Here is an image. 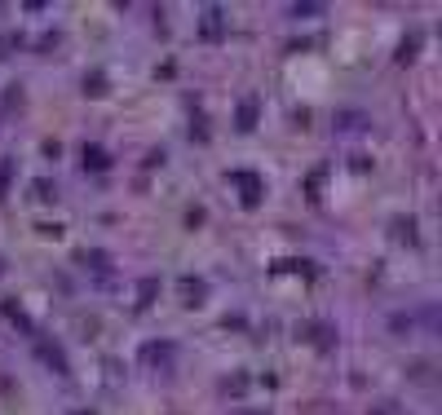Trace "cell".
<instances>
[{"label":"cell","mask_w":442,"mask_h":415,"mask_svg":"<svg viewBox=\"0 0 442 415\" xmlns=\"http://www.w3.org/2000/svg\"><path fill=\"white\" fill-rule=\"evenodd\" d=\"M230 186H239V194H244V208H257L261 199H266V181H261L257 173H244V168H235V173H230Z\"/></svg>","instance_id":"cell-1"},{"label":"cell","mask_w":442,"mask_h":415,"mask_svg":"<svg viewBox=\"0 0 442 415\" xmlns=\"http://www.w3.org/2000/svg\"><path fill=\"white\" fill-rule=\"evenodd\" d=\"M296 336H309V345H318V349H328L337 340V332L328 323H305V327H296Z\"/></svg>","instance_id":"cell-2"},{"label":"cell","mask_w":442,"mask_h":415,"mask_svg":"<svg viewBox=\"0 0 442 415\" xmlns=\"http://www.w3.org/2000/svg\"><path fill=\"white\" fill-rule=\"evenodd\" d=\"M199 31H204V40H221V35H226V27H221V9H204V27H199Z\"/></svg>","instance_id":"cell-3"},{"label":"cell","mask_w":442,"mask_h":415,"mask_svg":"<svg viewBox=\"0 0 442 415\" xmlns=\"http://www.w3.org/2000/svg\"><path fill=\"white\" fill-rule=\"evenodd\" d=\"M80 160H85V168H93V173H106V168H111V155H106L102 146H85Z\"/></svg>","instance_id":"cell-4"},{"label":"cell","mask_w":442,"mask_h":415,"mask_svg":"<svg viewBox=\"0 0 442 415\" xmlns=\"http://www.w3.org/2000/svg\"><path fill=\"white\" fill-rule=\"evenodd\" d=\"M142 362H151V367H169V362H173V345H146V349H142Z\"/></svg>","instance_id":"cell-5"},{"label":"cell","mask_w":442,"mask_h":415,"mask_svg":"<svg viewBox=\"0 0 442 415\" xmlns=\"http://www.w3.org/2000/svg\"><path fill=\"white\" fill-rule=\"evenodd\" d=\"M253 124H257V97H244L239 102V133H253Z\"/></svg>","instance_id":"cell-6"},{"label":"cell","mask_w":442,"mask_h":415,"mask_svg":"<svg viewBox=\"0 0 442 415\" xmlns=\"http://www.w3.org/2000/svg\"><path fill=\"white\" fill-rule=\"evenodd\" d=\"M182 296L186 300H204L208 296V283H204V278H182Z\"/></svg>","instance_id":"cell-7"},{"label":"cell","mask_w":442,"mask_h":415,"mask_svg":"<svg viewBox=\"0 0 442 415\" xmlns=\"http://www.w3.org/2000/svg\"><path fill=\"white\" fill-rule=\"evenodd\" d=\"M155 291H160V283H155V278H146V283H142V291H137V310H151Z\"/></svg>","instance_id":"cell-8"},{"label":"cell","mask_w":442,"mask_h":415,"mask_svg":"<svg viewBox=\"0 0 442 415\" xmlns=\"http://www.w3.org/2000/svg\"><path fill=\"white\" fill-rule=\"evenodd\" d=\"M40 358H44V362H53V367H58V371L67 375V358H62V353H58V349H49V345H40Z\"/></svg>","instance_id":"cell-9"},{"label":"cell","mask_w":442,"mask_h":415,"mask_svg":"<svg viewBox=\"0 0 442 415\" xmlns=\"http://www.w3.org/2000/svg\"><path fill=\"white\" fill-rule=\"evenodd\" d=\"M102 89H106V80L98 76V71H93V76H85V93H89V97H102Z\"/></svg>","instance_id":"cell-10"},{"label":"cell","mask_w":442,"mask_h":415,"mask_svg":"<svg viewBox=\"0 0 442 415\" xmlns=\"http://www.w3.org/2000/svg\"><path fill=\"white\" fill-rule=\"evenodd\" d=\"M393 230H398V239L416 243V221H411V217H407V221H393Z\"/></svg>","instance_id":"cell-11"},{"label":"cell","mask_w":442,"mask_h":415,"mask_svg":"<svg viewBox=\"0 0 442 415\" xmlns=\"http://www.w3.org/2000/svg\"><path fill=\"white\" fill-rule=\"evenodd\" d=\"M416 49H420V40H416V35H411V40H402V49H398V62H411V53H416Z\"/></svg>","instance_id":"cell-12"},{"label":"cell","mask_w":442,"mask_h":415,"mask_svg":"<svg viewBox=\"0 0 442 415\" xmlns=\"http://www.w3.org/2000/svg\"><path fill=\"white\" fill-rule=\"evenodd\" d=\"M5 186H9V168H0V194H5Z\"/></svg>","instance_id":"cell-13"},{"label":"cell","mask_w":442,"mask_h":415,"mask_svg":"<svg viewBox=\"0 0 442 415\" xmlns=\"http://www.w3.org/2000/svg\"><path fill=\"white\" fill-rule=\"evenodd\" d=\"M372 415H398V407H376Z\"/></svg>","instance_id":"cell-14"},{"label":"cell","mask_w":442,"mask_h":415,"mask_svg":"<svg viewBox=\"0 0 442 415\" xmlns=\"http://www.w3.org/2000/svg\"><path fill=\"white\" fill-rule=\"evenodd\" d=\"M248 415H266V411H248Z\"/></svg>","instance_id":"cell-15"}]
</instances>
